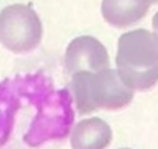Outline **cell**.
Returning a JSON list of instances; mask_svg holds the SVG:
<instances>
[{
	"label": "cell",
	"mask_w": 158,
	"mask_h": 149,
	"mask_svg": "<svg viewBox=\"0 0 158 149\" xmlns=\"http://www.w3.org/2000/svg\"><path fill=\"white\" fill-rule=\"evenodd\" d=\"M116 71L133 91H148L158 84V36L139 28L119 36Z\"/></svg>",
	"instance_id": "cell-1"
},
{
	"label": "cell",
	"mask_w": 158,
	"mask_h": 149,
	"mask_svg": "<svg viewBox=\"0 0 158 149\" xmlns=\"http://www.w3.org/2000/svg\"><path fill=\"white\" fill-rule=\"evenodd\" d=\"M70 89L81 116L99 109L109 112L122 110L130 104L134 96V91L125 85L118 71L112 69L98 73H77L72 75Z\"/></svg>",
	"instance_id": "cell-2"
},
{
	"label": "cell",
	"mask_w": 158,
	"mask_h": 149,
	"mask_svg": "<svg viewBox=\"0 0 158 149\" xmlns=\"http://www.w3.org/2000/svg\"><path fill=\"white\" fill-rule=\"evenodd\" d=\"M42 39V22L27 4H9L0 11V43L15 54L30 53Z\"/></svg>",
	"instance_id": "cell-3"
},
{
	"label": "cell",
	"mask_w": 158,
	"mask_h": 149,
	"mask_svg": "<svg viewBox=\"0 0 158 149\" xmlns=\"http://www.w3.org/2000/svg\"><path fill=\"white\" fill-rule=\"evenodd\" d=\"M73 123L70 95L66 91L53 93L46 100V112H39L24 141L30 146H39L51 139H63L69 134Z\"/></svg>",
	"instance_id": "cell-4"
},
{
	"label": "cell",
	"mask_w": 158,
	"mask_h": 149,
	"mask_svg": "<svg viewBox=\"0 0 158 149\" xmlns=\"http://www.w3.org/2000/svg\"><path fill=\"white\" fill-rule=\"evenodd\" d=\"M110 60L106 48L94 36H77L70 42L64 53V67L69 75L80 71L98 73L109 69Z\"/></svg>",
	"instance_id": "cell-5"
},
{
	"label": "cell",
	"mask_w": 158,
	"mask_h": 149,
	"mask_svg": "<svg viewBox=\"0 0 158 149\" xmlns=\"http://www.w3.org/2000/svg\"><path fill=\"white\" fill-rule=\"evenodd\" d=\"M150 6V0H102L101 14L109 25L123 29L143 20Z\"/></svg>",
	"instance_id": "cell-6"
},
{
	"label": "cell",
	"mask_w": 158,
	"mask_h": 149,
	"mask_svg": "<svg viewBox=\"0 0 158 149\" xmlns=\"http://www.w3.org/2000/svg\"><path fill=\"white\" fill-rule=\"evenodd\" d=\"M110 141L112 130L99 117L81 120L76 124L70 137L73 149H106Z\"/></svg>",
	"instance_id": "cell-7"
},
{
	"label": "cell",
	"mask_w": 158,
	"mask_h": 149,
	"mask_svg": "<svg viewBox=\"0 0 158 149\" xmlns=\"http://www.w3.org/2000/svg\"><path fill=\"white\" fill-rule=\"evenodd\" d=\"M152 29H154V33L158 36V11L154 14L152 17Z\"/></svg>",
	"instance_id": "cell-8"
},
{
	"label": "cell",
	"mask_w": 158,
	"mask_h": 149,
	"mask_svg": "<svg viewBox=\"0 0 158 149\" xmlns=\"http://www.w3.org/2000/svg\"><path fill=\"white\" fill-rule=\"evenodd\" d=\"M151 2V4H157L158 3V0H150Z\"/></svg>",
	"instance_id": "cell-9"
},
{
	"label": "cell",
	"mask_w": 158,
	"mask_h": 149,
	"mask_svg": "<svg viewBox=\"0 0 158 149\" xmlns=\"http://www.w3.org/2000/svg\"><path fill=\"white\" fill-rule=\"evenodd\" d=\"M123 149H129V148H123Z\"/></svg>",
	"instance_id": "cell-10"
}]
</instances>
